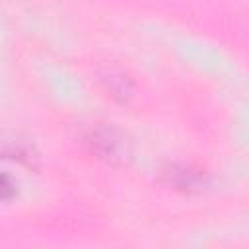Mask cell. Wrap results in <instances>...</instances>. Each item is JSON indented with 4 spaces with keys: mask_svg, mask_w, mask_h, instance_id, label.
I'll return each instance as SVG.
<instances>
[{
    "mask_svg": "<svg viewBox=\"0 0 249 249\" xmlns=\"http://www.w3.org/2000/svg\"><path fill=\"white\" fill-rule=\"evenodd\" d=\"M161 183L179 193H202L208 185L204 169L193 163H169L161 169Z\"/></svg>",
    "mask_w": 249,
    "mask_h": 249,
    "instance_id": "3957f363",
    "label": "cell"
},
{
    "mask_svg": "<svg viewBox=\"0 0 249 249\" xmlns=\"http://www.w3.org/2000/svg\"><path fill=\"white\" fill-rule=\"evenodd\" d=\"M82 144L93 158L109 165H126L132 158V146L128 138L107 124H89L82 132Z\"/></svg>",
    "mask_w": 249,
    "mask_h": 249,
    "instance_id": "6da1fadb",
    "label": "cell"
},
{
    "mask_svg": "<svg viewBox=\"0 0 249 249\" xmlns=\"http://www.w3.org/2000/svg\"><path fill=\"white\" fill-rule=\"evenodd\" d=\"M97 82H99L101 89L117 103L130 105L138 97V88H136L132 76L117 64H111V62L101 64L97 68Z\"/></svg>",
    "mask_w": 249,
    "mask_h": 249,
    "instance_id": "7a4b0ae2",
    "label": "cell"
},
{
    "mask_svg": "<svg viewBox=\"0 0 249 249\" xmlns=\"http://www.w3.org/2000/svg\"><path fill=\"white\" fill-rule=\"evenodd\" d=\"M0 195L4 200H10L14 195H16V183L10 179L8 173L2 175V183H0Z\"/></svg>",
    "mask_w": 249,
    "mask_h": 249,
    "instance_id": "277c9868",
    "label": "cell"
}]
</instances>
